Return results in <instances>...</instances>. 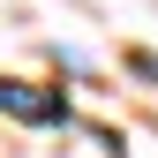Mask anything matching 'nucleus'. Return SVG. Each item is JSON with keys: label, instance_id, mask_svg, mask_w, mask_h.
<instances>
[{"label": "nucleus", "instance_id": "obj_1", "mask_svg": "<svg viewBox=\"0 0 158 158\" xmlns=\"http://www.w3.org/2000/svg\"><path fill=\"white\" fill-rule=\"evenodd\" d=\"M0 113H15V121H68L60 90H30V83H0Z\"/></svg>", "mask_w": 158, "mask_h": 158}, {"label": "nucleus", "instance_id": "obj_2", "mask_svg": "<svg viewBox=\"0 0 158 158\" xmlns=\"http://www.w3.org/2000/svg\"><path fill=\"white\" fill-rule=\"evenodd\" d=\"M128 68H135V75H151V83H158V53H128Z\"/></svg>", "mask_w": 158, "mask_h": 158}]
</instances>
